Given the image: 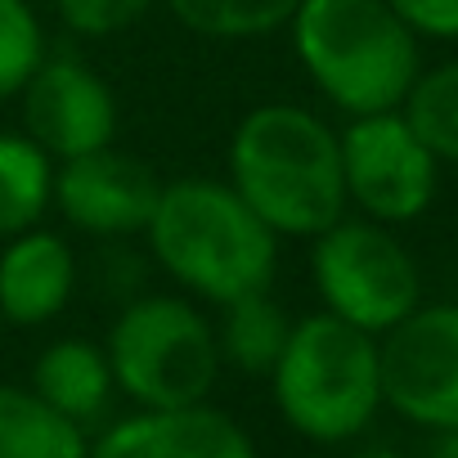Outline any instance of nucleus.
<instances>
[{"mask_svg":"<svg viewBox=\"0 0 458 458\" xmlns=\"http://www.w3.org/2000/svg\"><path fill=\"white\" fill-rule=\"evenodd\" d=\"M225 180L279 239H315L337 225L346 202L342 140L306 104H257L225 148Z\"/></svg>","mask_w":458,"mask_h":458,"instance_id":"obj_1","label":"nucleus"},{"mask_svg":"<svg viewBox=\"0 0 458 458\" xmlns=\"http://www.w3.org/2000/svg\"><path fill=\"white\" fill-rule=\"evenodd\" d=\"M144 239L162 275L193 301L225 306L261 293L279 275V234L234 193L229 180H162Z\"/></svg>","mask_w":458,"mask_h":458,"instance_id":"obj_2","label":"nucleus"},{"mask_svg":"<svg viewBox=\"0 0 458 458\" xmlns=\"http://www.w3.org/2000/svg\"><path fill=\"white\" fill-rule=\"evenodd\" d=\"M288 37L306 81L346 117L400 108L422 72V41L386 0H301Z\"/></svg>","mask_w":458,"mask_h":458,"instance_id":"obj_3","label":"nucleus"},{"mask_svg":"<svg viewBox=\"0 0 458 458\" xmlns=\"http://www.w3.org/2000/svg\"><path fill=\"white\" fill-rule=\"evenodd\" d=\"M270 391L297 436L319 445L351 440L382 409L377 337L328 310L293 319V333L270 369Z\"/></svg>","mask_w":458,"mask_h":458,"instance_id":"obj_4","label":"nucleus"},{"mask_svg":"<svg viewBox=\"0 0 458 458\" xmlns=\"http://www.w3.org/2000/svg\"><path fill=\"white\" fill-rule=\"evenodd\" d=\"M113 382L140 409H180L211 400L220 377L216 324L184 293H148L117 310L104 342Z\"/></svg>","mask_w":458,"mask_h":458,"instance_id":"obj_5","label":"nucleus"},{"mask_svg":"<svg viewBox=\"0 0 458 458\" xmlns=\"http://www.w3.org/2000/svg\"><path fill=\"white\" fill-rule=\"evenodd\" d=\"M310 279L328 315L382 337L422 306V270L391 225L342 216L310 239Z\"/></svg>","mask_w":458,"mask_h":458,"instance_id":"obj_6","label":"nucleus"},{"mask_svg":"<svg viewBox=\"0 0 458 458\" xmlns=\"http://www.w3.org/2000/svg\"><path fill=\"white\" fill-rule=\"evenodd\" d=\"M342 180L346 202L377 225L418 220L440 189V162L404 122L400 108L351 117L342 131Z\"/></svg>","mask_w":458,"mask_h":458,"instance_id":"obj_7","label":"nucleus"},{"mask_svg":"<svg viewBox=\"0 0 458 458\" xmlns=\"http://www.w3.org/2000/svg\"><path fill=\"white\" fill-rule=\"evenodd\" d=\"M382 404L427 431H458V301H422L377 337Z\"/></svg>","mask_w":458,"mask_h":458,"instance_id":"obj_8","label":"nucleus"},{"mask_svg":"<svg viewBox=\"0 0 458 458\" xmlns=\"http://www.w3.org/2000/svg\"><path fill=\"white\" fill-rule=\"evenodd\" d=\"M23 135L55 162L95 153L117 140V95L81 55H50L19 90Z\"/></svg>","mask_w":458,"mask_h":458,"instance_id":"obj_9","label":"nucleus"},{"mask_svg":"<svg viewBox=\"0 0 458 458\" xmlns=\"http://www.w3.org/2000/svg\"><path fill=\"white\" fill-rule=\"evenodd\" d=\"M162 180L135 153L104 144L95 153L55 162V198L59 216L90 239H135L157 207Z\"/></svg>","mask_w":458,"mask_h":458,"instance_id":"obj_10","label":"nucleus"},{"mask_svg":"<svg viewBox=\"0 0 458 458\" xmlns=\"http://www.w3.org/2000/svg\"><path fill=\"white\" fill-rule=\"evenodd\" d=\"M86 458H257V445L239 418L202 400L117 418L99 440H90Z\"/></svg>","mask_w":458,"mask_h":458,"instance_id":"obj_11","label":"nucleus"},{"mask_svg":"<svg viewBox=\"0 0 458 458\" xmlns=\"http://www.w3.org/2000/svg\"><path fill=\"white\" fill-rule=\"evenodd\" d=\"M77 293V257L55 229H23L0 243V324L41 328L68 310Z\"/></svg>","mask_w":458,"mask_h":458,"instance_id":"obj_12","label":"nucleus"},{"mask_svg":"<svg viewBox=\"0 0 458 458\" xmlns=\"http://www.w3.org/2000/svg\"><path fill=\"white\" fill-rule=\"evenodd\" d=\"M32 391L55 404L59 413H68L72 422L90 427L104 418L117 382H113V369H108V355L99 342L90 337H59L50 342L37 364H32Z\"/></svg>","mask_w":458,"mask_h":458,"instance_id":"obj_13","label":"nucleus"},{"mask_svg":"<svg viewBox=\"0 0 458 458\" xmlns=\"http://www.w3.org/2000/svg\"><path fill=\"white\" fill-rule=\"evenodd\" d=\"M90 436L81 422L46 404L32 386L0 382V458H86Z\"/></svg>","mask_w":458,"mask_h":458,"instance_id":"obj_14","label":"nucleus"},{"mask_svg":"<svg viewBox=\"0 0 458 458\" xmlns=\"http://www.w3.org/2000/svg\"><path fill=\"white\" fill-rule=\"evenodd\" d=\"M288 333H293V315L270 297V288L225 301L220 319H216L220 364L239 369V373H252V377H270Z\"/></svg>","mask_w":458,"mask_h":458,"instance_id":"obj_15","label":"nucleus"},{"mask_svg":"<svg viewBox=\"0 0 458 458\" xmlns=\"http://www.w3.org/2000/svg\"><path fill=\"white\" fill-rule=\"evenodd\" d=\"M55 198V157L23 131H0V243L41 225Z\"/></svg>","mask_w":458,"mask_h":458,"instance_id":"obj_16","label":"nucleus"},{"mask_svg":"<svg viewBox=\"0 0 458 458\" xmlns=\"http://www.w3.org/2000/svg\"><path fill=\"white\" fill-rule=\"evenodd\" d=\"M171 19L207 41H266L284 32L301 0H162Z\"/></svg>","mask_w":458,"mask_h":458,"instance_id":"obj_17","label":"nucleus"},{"mask_svg":"<svg viewBox=\"0 0 458 458\" xmlns=\"http://www.w3.org/2000/svg\"><path fill=\"white\" fill-rule=\"evenodd\" d=\"M400 113L418 131V140L436 153V162L458 166V59L422 68Z\"/></svg>","mask_w":458,"mask_h":458,"instance_id":"obj_18","label":"nucleus"},{"mask_svg":"<svg viewBox=\"0 0 458 458\" xmlns=\"http://www.w3.org/2000/svg\"><path fill=\"white\" fill-rule=\"evenodd\" d=\"M46 28L32 0H0V104L19 99L28 77L46 59Z\"/></svg>","mask_w":458,"mask_h":458,"instance_id":"obj_19","label":"nucleus"},{"mask_svg":"<svg viewBox=\"0 0 458 458\" xmlns=\"http://www.w3.org/2000/svg\"><path fill=\"white\" fill-rule=\"evenodd\" d=\"M153 5L157 0H55L59 23L86 41H108L117 32H131Z\"/></svg>","mask_w":458,"mask_h":458,"instance_id":"obj_20","label":"nucleus"},{"mask_svg":"<svg viewBox=\"0 0 458 458\" xmlns=\"http://www.w3.org/2000/svg\"><path fill=\"white\" fill-rule=\"evenodd\" d=\"M418 41H458V0H386Z\"/></svg>","mask_w":458,"mask_h":458,"instance_id":"obj_21","label":"nucleus"},{"mask_svg":"<svg viewBox=\"0 0 458 458\" xmlns=\"http://www.w3.org/2000/svg\"><path fill=\"white\" fill-rule=\"evenodd\" d=\"M431 458H458V431H440V445L431 449Z\"/></svg>","mask_w":458,"mask_h":458,"instance_id":"obj_22","label":"nucleus"},{"mask_svg":"<svg viewBox=\"0 0 458 458\" xmlns=\"http://www.w3.org/2000/svg\"><path fill=\"white\" fill-rule=\"evenodd\" d=\"M355 458H400L395 449H364V454H355Z\"/></svg>","mask_w":458,"mask_h":458,"instance_id":"obj_23","label":"nucleus"}]
</instances>
